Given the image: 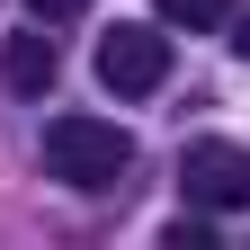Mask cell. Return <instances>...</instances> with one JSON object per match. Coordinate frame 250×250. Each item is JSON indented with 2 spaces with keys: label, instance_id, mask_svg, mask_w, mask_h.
I'll list each match as a JSON object with an SVG mask.
<instances>
[{
  "label": "cell",
  "instance_id": "cell-3",
  "mask_svg": "<svg viewBox=\"0 0 250 250\" xmlns=\"http://www.w3.org/2000/svg\"><path fill=\"white\" fill-rule=\"evenodd\" d=\"M179 188H188L197 214H241V206H250V152H241V143H188Z\"/></svg>",
  "mask_w": 250,
  "mask_h": 250
},
{
  "label": "cell",
  "instance_id": "cell-7",
  "mask_svg": "<svg viewBox=\"0 0 250 250\" xmlns=\"http://www.w3.org/2000/svg\"><path fill=\"white\" fill-rule=\"evenodd\" d=\"M27 9H36V18L54 27V18H81V9H89V0H27Z\"/></svg>",
  "mask_w": 250,
  "mask_h": 250
},
{
  "label": "cell",
  "instance_id": "cell-6",
  "mask_svg": "<svg viewBox=\"0 0 250 250\" xmlns=\"http://www.w3.org/2000/svg\"><path fill=\"white\" fill-rule=\"evenodd\" d=\"M161 250H214V224L206 214H179V224H161Z\"/></svg>",
  "mask_w": 250,
  "mask_h": 250
},
{
  "label": "cell",
  "instance_id": "cell-8",
  "mask_svg": "<svg viewBox=\"0 0 250 250\" xmlns=\"http://www.w3.org/2000/svg\"><path fill=\"white\" fill-rule=\"evenodd\" d=\"M224 27H232V54L250 62V9H241V18H224Z\"/></svg>",
  "mask_w": 250,
  "mask_h": 250
},
{
  "label": "cell",
  "instance_id": "cell-4",
  "mask_svg": "<svg viewBox=\"0 0 250 250\" xmlns=\"http://www.w3.org/2000/svg\"><path fill=\"white\" fill-rule=\"evenodd\" d=\"M54 72H62L54 36H9V45H0V81H9L18 99H45V89H54Z\"/></svg>",
  "mask_w": 250,
  "mask_h": 250
},
{
  "label": "cell",
  "instance_id": "cell-2",
  "mask_svg": "<svg viewBox=\"0 0 250 250\" xmlns=\"http://www.w3.org/2000/svg\"><path fill=\"white\" fill-rule=\"evenodd\" d=\"M99 81L116 89V99H143V89H161L170 81V36H161V27H107V36H99Z\"/></svg>",
  "mask_w": 250,
  "mask_h": 250
},
{
  "label": "cell",
  "instance_id": "cell-5",
  "mask_svg": "<svg viewBox=\"0 0 250 250\" xmlns=\"http://www.w3.org/2000/svg\"><path fill=\"white\" fill-rule=\"evenodd\" d=\"M152 9H161L170 27H224V18H232V0H152Z\"/></svg>",
  "mask_w": 250,
  "mask_h": 250
},
{
  "label": "cell",
  "instance_id": "cell-1",
  "mask_svg": "<svg viewBox=\"0 0 250 250\" xmlns=\"http://www.w3.org/2000/svg\"><path fill=\"white\" fill-rule=\"evenodd\" d=\"M45 170L62 188H81V197H107V188H125V170H134V134L107 116H54L45 125Z\"/></svg>",
  "mask_w": 250,
  "mask_h": 250
}]
</instances>
